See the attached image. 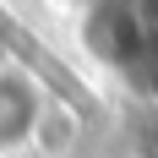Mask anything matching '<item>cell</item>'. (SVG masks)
<instances>
[{"label":"cell","instance_id":"cell-1","mask_svg":"<svg viewBox=\"0 0 158 158\" xmlns=\"http://www.w3.org/2000/svg\"><path fill=\"white\" fill-rule=\"evenodd\" d=\"M33 120H38V98L22 77L0 71V153H11L33 136Z\"/></svg>","mask_w":158,"mask_h":158}]
</instances>
